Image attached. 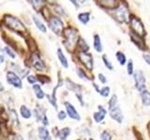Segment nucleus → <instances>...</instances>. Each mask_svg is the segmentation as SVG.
Wrapping results in <instances>:
<instances>
[{"label":"nucleus","mask_w":150,"mask_h":140,"mask_svg":"<svg viewBox=\"0 0 150 140\" xmlns=\"http://www.w3.org/2000/svg\"><path fill=\"white\" fill-rule=\"evenodd\" d=\"M4 22H5V25L14 32H17L19 34L27 32V29L25 26V24L16 17L6 15L4 17Z\"/></svg>","instance_id":"f257e3e1"},{"label":"nucleus","mask_w":150,"mask_h":140,"mask_svg":"<svg viewBox=\"0 0 150 140\" xmlns=\"http://www.w3.org/2000/svg\"><path fill=\"white\" fill-rule=\"evenodd\" d=\"M64 35L66 39L64 41V44L67 47V49L69 51H71V49L73 50L75 45H76L77 41L79 39L78 37V34H77V31L72 29L71 27H69L67 29H65L64 31Z\"/></svg>","instance_id":"f03ea898"},{"label":"nucleus","mask_w":150,"mask_h":140,"mask_svg":"<svg viewBox=\"0 0 150 140\" xmlns=\"http://www.w3.org/2000/svg\"><path fill=\"white\" fill-rule=\"evenodd\" d=\"M129 24H130V27L131 29H132V32H134L135 34H137L141 36H145V29H144V23L143 22L141 21V19L136 17V16H133L131 15L129 17Z\"/></svg>","instance_id":"7ed1b4c3"},{"label":"nucleus","mask_w":150,"mask_h":140,"mask_svg":"<svg viewBox=\"0 0 150 140\" xmlns=\"http://www.w3.org/2000/svg\"><path fill=\"white\" fill-rule=\"evenodd\" d=\"M49 27L56 36H61L64 31L63 22L57 17H52L49 20Z\"/></svg>","instance_id":"20e7f679"},{"label":"nucleus","mask_w":150,"mask_h":140,"mask_svg":"<svg viewBox=\"0 0 150 140\" xmlns=\"http://www.w3.org/2000/svg\"><path fill=\"white\" fill-rule=\"evenodd\" d=\"M115 16L119 22H128L129 19L128 9L124 6H118L115 8Z\"/></svg>","instance_id":"39448f33"},{"label":"nucleus","mask_w":150,"mask_h":140,"mask_svg":"<svg viewBox=\"0 0 150 140\" xmlns=\"http://www.w3.org/2000/svg\"><path fill=\"white\" fill-rule=\"evenodd\" d=\"M133 78L135 81V87L139 92L145 89V78L142 71H140V70L135 71V73H133Z\"/></svg>","instance_id":"423d86ee"},{"label":"nucleus","mask_w":150,"mask_h":140,"mask_svg":"<svg viewBox=\"0 0 150 140\" xmlns=\"http://www.w3.org/2000/svg\"><path fill=\"white\" fill-rule=\"evenodd\" d=\"M78 57L80 61L82 62V64L86 66L88 70H92L94 66L93 63V57L90 53H86V51H81L78 54Z\"/></svg>","instance_id":"0eeeda50"},{"label":"nucleus","mask_w":150,"mask_h":140,"mask_svg":"<svg viewBox=\"0 0 150 140\" xmlns=\"http://www.w3.org/2000/svg\"><path fill=\"white\" fill-rule=\"evenodd\" d=\"M7 81L15 88L22 89V87H23V83H22L21 78L18 77V75H16L12 71L7 72Z\"/></svg>","instance_id":"6e6552de"},{"label":"nucleus","mask_w":150,"mask_h":140,"mask_svg":"<svg viewBox=\"0 0 150 140\" xmlns=\"http://www.w3.org/2000/svg\"><path fill=\"white\" fill-rule=\"evenodd\" d=\"M30 64H32L33 67H35L37 70H40V71H42V70L45 69V64L44 62L40 59V56L34 52L30 57Z\"/></svg>","instance_id":"1a4fd4ad"},{"label":"nucleus","mask_w":150,"mask_h":140,"mask_svg":"<svg viewBox=\"0 0 150 140\" xmlns=\"http://www.w3.org/2000/svg\"><path fill=\"white\" fill-rule=\"evenodd\" d=\"M109 111L112 119H114L118 123H121L123 121V113H122V110L120 109L118 105L109 107Z\"/></svg>","instance_id":"9d476101"},{"label":"nucleus","mask_w":150,"mask_h":140,"mask_svg":"<svg viewBox=\"0 0 150 140\" xmlns=\"http://www.w3.org/2000/svg\"><path fill=\"white\" fill-rule=\"evenodd\" d=\"M129 36H130L131 41H132L133 43L136 46H137L140 50H145V49H146V48H145L146 46H145V44H144V41L143 39V36H139L137 34H135L134 32H130Z\"/></svg>","instance_id":"9b49d317"},{"label":"nucleus","mask_w":150,"mask_h":140,"mask_svg":"<svg viewBox=\"0 0 150 140\" xmlns=\"http://www.w3.org/2000/svg\"><path fill=\"white\" fill-rule=\"evenodd\" d=\"M65 106H66V109H67V114L69 115V117H70L71 119L73 120H81V117L78 114L77 110L75 109V107L70 104L69 102H65Z\"/></svg>","instance_id":"f8f14e48"},{"label":"nucleus","mask_w":150,"mask_h":140,"mask_svg":"<svg viewBox=\"0 0 150 140\" xmlns=\"http://www.w3.org/2000/svg\"><path fill=\"white\" fill-rule=\"evenodd\" d=\"M100 7L106 9H115L119 6L118 0H98Z\"/></svg>","instance_id":"ddd939ff"},{"label":"nucleus","mask_w":150,"mask_h":140,"mask_svg":"<svg viewBox=\"0 0 150 140\" xmlns=\"http://www.w3.org/2000/svg\"><path fill=\"white\" fill-rule=\"evenodd\" d=\"M62 84H63V81H62V79H61L59 78V82H58V85L57 86H55L54 88V90H53V93H52V95L50 94H47V97H48V100L49 102L51 103L52 105H53V106L54 107L55 109H57V105H56V96H55V92H56V90L60 87V86H62Z\"/></svg>","instance_id":"4468645a"},{"label":"nucleus","mask_w":150,"mask_h":140,"mask_svg":"<svg viewBox=\"0 0 150 140\" xmlns=\"http://www.w3.org/2000/svg\"><path fill=\"white\" fill-rule=\"evenodd\" d=\"M106 113L107 112H106L105 108H103L101 106H98V111L95 112V113H94V116H93L96 123H101L103 119L105 118Z\"/></svg>","instance_id":"2eb2a0df"},{"label":"nucleus","mask_w":150,"mask_h":140,"mask_svg":"<svg viewBox=\"0 0 150 140\" xmlns=\"http://www.w3.org/2000/svg\"><path fill=\"white\" fill-rule=\"evenodd\" d=\"M140 95H141V98H142L143 105L145 106H150V92L146 89H144L143 91L140 92Z\"/></svg>","instance_id":"dca6fc26"},{"label":"nucleus","mask_w":150,"mask_h":140,"mask_svg":"<svg viewBox=\"0 0 150 140\" xmlns=\"http://www.w3.org/2000/svg\"><path fill=\"white\" fill-rule=\"evenodd\" d=\"M57 57L59 62L62 64V66L65 68H68L69 67V63H68V60L67 58L65 57V55L63 54V51L61 49H57Z\"/></svg>","instance_id":"f3484780"},{"label":"nucleus","mask_w":150,"mask_h":140,"mask_svg":"<svg viewBox=\"0 0 150 140\" xmlns=\"http://www.w3.org/2000/svg\"><path fill=\"white\" fill-rule=\"evenodd\" d=\"M32 88H33V90H34V92H35V94H36L38 99H40V100L43 99L44 96H45V93H44L43 91H42L41 87L39 85V84H35L34 83V85H33Z\"/></svg>","instance_id":"a211bd4d"},{"label":"nucleus","mask_w":150,"mask_h":140,"mask_svg":"<svg viewBox=\"0 0 150 140\" xmlns=\"http://www.w3.org/2000/svg\"><path fill=\"white\" fill-rule=\"evenodd\" d=\"M94 49H95L98 51V52H101L102 50H103L100 37V36H98V35L94 36Z\"/></svg>","instance_id":"6ab92c4d"},{"label":"nucleus","mask_w":150,"mask_h":140,"mask_svg":"<svg viewBox=\"0 0 150 140\" xmlns=\"http://www.w3.org/2000/svg\"><path fill=\"white\" fill-rule=\"evenodd\" d=\"M69 134H70V130H69V128L66 127V128H63V129H61V130L58 131L57 134H56V137L63 140V139H66V138H67V137L69 136Z\"/></svg>","instance_id":"aec40b11"},{"label":"nucleus","mask_w":150,"mask_h":140,"mask_svg":"<svg viewBox=\"0 0 150 140\" xmlns=\"http://www.w3.org/2000/svg\"><path fill=\"white\" fill-rule=\"evenodd\" d=\"M39 136H40V139H43V140L51 139L49 131L47 130L45 127H40L39 128Z\"/></svg>","instance_id":"412c9836"},{"label":"nucleus","mask_w":150,"mask_h":140,"mask_svg":"<svg viewBox=\"0 0 150 140\" xmlns=\"http://www.w3.org/2000/svg\"><path fill=\"white\" fill-rule=\"evenodd\" d=\"M33 22H34V23L36 24V26L38 27V29H39L40 31H41L42 33H46V31H47L46 26L44 25V23L42 22L37 16H33Z\"/></svg>","instance_id":"4be33fe9"},{"label":"nucleus","mask_w":150,"mask_h":140,"mask_svg":"<svg viewBox=\"0 0 150 140\" xmlns=\"http://www.w3.org/2000/svg\"><path fill=\"white\" fill-rule=\"evenodd\" d=\"M30 4L33 6L37 11H40V9L43 8L44 4H45V0H29Z\"/></svg>","instance_id":"5701e85b"},{"label":"nucleus","mask_w":150,"mask_h":140,"mask_svg":"<svg viewBox=\"0 0 150 140\" xmlns=\"http://www.w3.org/2000/svg\"><path fill=\"white\" fill-rule=\"evenodd\" d=\"M78 19H79V21L83 23V24H86V23L89 22V20H90V13H89V12L80 13L78 15Z\"/></svg>","instance_id":"b1692460"},{"label":"nucleus","mask_w":150,"mask_h":140,"mask_svg":"<svg viewBox=\"0 0 150 140\" xmlns=\"http://www.w3.org/2000/svg\"><path fill=\"white\" fill-rule=\"evenodd\" d=\"M20 113H21V116L23 117V118L25 119H30L31 118V111L27 108V107L25 106H22L21 108H20Z\"/></svg>","instance_id":"393cba45"},{"label":"nucleus","mask_w":150,"mask_h":140,"mask_svg":"<svg viewBox=\"0 0 150 140\" xmlns=\"http://www.w3.org/2000/svg\"><path fill=\"white\" fill-rule=\"evenodd\" d=\"M77 42H78V46H79L80 50H81V51H87L89 50V46L86 42L84 41V39L79 38Z\"/></svg>","instance_id":"a878e982"},{"label":"nucleus","mask_w":150,"mask_h":140,"mask_svg":"<svg viewBox=\"0 0 150 140\" xmlns=\"http://www.w3.org/2000/svg\"><path fill=\"white\" fill-rule=\"evenodd\" d=\"M115 56H116L117 61H118L119 64H120L121 65H124V64H126V62H127V58H126V56H125V54H124L123 52H121V51H117L116 54H115Z\"/></svg>","instance_id":"bb28decb"},{"label":"nucleus","mask_w":150,"mask_h":140,"mask_svg":"<svg viewBox=\"0 0 150 140\" xmlns=\"http://www.w3.org/2000/svg\"><path fill=\"white\" fill-rule=\"evenodd\" d=\"M98 92L100 93V94L103 97H107L108 95H109V93H110V88L108 87V86H105V87H103L101 90H100L98 89Z\"/></svg>","instance_id":"cd10ccee"},{"label":"nucleus","mask_w":150,"mask_h":140,"mask_svg":"<svg viewBox=\"0 0 150 140\" xmlns=\"http://www.w3.org/2000/svg\"><path fill=\"white\" fill-rule=\"evenodd\" d=\"M102 60H103V63H104V64H105V66L109 69V70H112L114 69V66H112V63L110 62L109 60H108V58H107V56L104 54V55H102Z\"/></svg>","instance_id":"c85d7f7f"},{"label":"nucleus","mask_w":150,"mask_h":140,"mask_svg":"<svg viewBox=\"0 0 150 140\" xmlns=\"http://www.w3.org/2000/svg\"><path fill=\"white\" fill-rule=\"evenodd\" d=\"M127 72H128L129 75H132L134 72L133 69V62L131 60H129L128 62V64H127Z\"/></svg>","instance_id":"c756f323"},{"label":"nucleus","mask_w":150,"mask_h":140,"mask_svg":"<svg viewBox=\"0 0 150 140\" xmlns=\"http://www.w3.org/2000/svg\"><path fill=\"white\" fill-rule=\"evenodd\" d=\"M3 51L6 54H8L9 57H11V58H15V54H14V52L12 51V50L9 48V47H5V48L3 49Z\"/></svg>","instance_id":"7c9ffc66"},{"label":"nucleus","mask_w":150,"mask_h":140,"mask_svg":"<svg viewBox=\"0 0 150 140\" xmlns=\"http://www.w3.org/2000/svg\"><path fill=\"white\" fill-rule=\"evenodd\" d=\"M27 44H28V46H29V50H30L31 51H35V50H37V45H36V43H35V41L33 40L32 38H29V39H28Z\"/></svg>","instance_id":"2f4dec72"},{"label":"nucleus","mask_w":150,"mask_h":140,"mask_svg":"<svg viewBox=\"0 0 150 140\" xmlns=\"http://www.w3.org/2000/svg\"><path fill=\"white\" fill-rule=\"evenodd\" d=\"M100 139H103V140H111L112 139V136H111V134L107 132V131H104V132H102L101 134H100Z\"/></svg>","instance_id":"473e14b6"},{"label":"nucleus","mask_w":150,"mask_h":140,"mask_svg":"<svg viewBox=\"0 0 150 140\" xmlns=\"http://www.w3.org/2000/svg\"><path fill=\"white\" fill-rule=\"evenodd\" d=\"M77 74H78V76L81 78H83V79H87L88 78L86 77V73H84L82 69H80V68H78L77 69Z\"/></svg>","instance_id":"72a5a7b5"},{"label":"nucleus","mask_w":150,"mask_h":140,"mask_svg":"<svg viewBox=\"0 0 150 140\" xmlns=\"http://www.w3.org/2000/svg\"><path fill=\"white\" fill-rule=\"evenodd\" d=\"M39 78H38V79L42 83V84H44L46 82H49L50 81V78H47L46 76H38Z\"/></svg>","instance_id":"f704fd0d"},{"label":"nucleus","mask_w":150,"mask_h":140,"mask_svg":"<svg viewBox=\"0 0 150 140\" xmlns=\"http://www.w3.org/2000/svg\"><path fill=\"white\" fill-rule=\"evenodd\" d=\"M66 117H67V114L65 113V111H60L59 113L57 114V118L59 120H63L66 119Z\"/></svg>","instance_id":"c9c22d12"},{"label":"nucleus","mask_w":150,"mask_h":140,"mask_svg":"<svg viewBox=\"0 0 150 140\" xmlns=\"http://www.w3.org/2000/svg\"><path fill=\"white\" fill-rule=\"evenodd\" d=\"M98 79H100V81L102 83V84H105L107 82V78H105V76L103 74H98Z\"/></svg>","instance_id":"e433bc0d"},{"label":"nucleus","mask_w":150,"mask_h":140,"mask_svg":"<svg viewBox=\"0 0 150 140\" xmlns=\"http://www.w3.org/2000/svg\"><path fill=\"white\" fill-rule=\"evenodd\" d=\"M27 81L29 82L30 84H34L37 81V78L34 76H28L27 77Z\"/></svg>","instance_id":"4c0bfd02"},{"label":"nucleus","mask_w":150,"mask_h":140,"mask_svg":"<svg viewBox=\"0 0 150 140\" xmlns=\"http://www.w3.org/2000/svg\"><path fill=\"white\" fill-rule=\"evenodd\" d=\"M143 58H144V60L145 61V62H146V64L150 65V54H149V53H145V54H144V55H143Z\"/></svg>","instance_id":"58836bf2"},{"label":"nucleus","mask_w":150,"mask_h":140,"mask_svg":"<svg viewBox=\"0 0 150 140\" xmlns=\"http://www.w3.org/2000/svg\"><path fill=\"white\" fill-rule=\"evenodd\" d=\"M69 1L74 5L75 8H79V3L77 2V0H69Z\"/></svg>","instance_id":"ea45409f"},{"label":"nucleus","mask_w":150,"mask_h":140,"mask_svg":"<svg viewBox=\"0 0 150 140\" xmlns=\"http://www.w3.org/2000/svg\"><path fill=\"white\" fill-rule=\"evenodd\" d=\"M3 91H4V86H3L2 82L0 81V92H3Z\"/></svg>","instance_id":"a19ab883"},{"label":"nucleus","mask_w":150,"mask_h":140,"mask_svg":"<svg viewBox=\"0 0 150 140\" xmlns=\"http://www.w3.org/2000/svg\"><path fill=\"white\" fill-rule=\"evenodd\" d=\"M4 62V57L2 55H0V64H2Z\"/></svg>","instance_id":"79ce46f5"},{"label":"nucleus","mask_w":150,"mask_h":140,"mask_svg":"<svg viewBox=\"0 0 150 140\" xmlns=\"http://www.w3.org/2000/svg\"><path fill=\"white\" fill-rule=\"evenodd\" d=\"M50 1H51V0H50Z\"/></svg>","instance_id":"37998d69"}]
</instances>
